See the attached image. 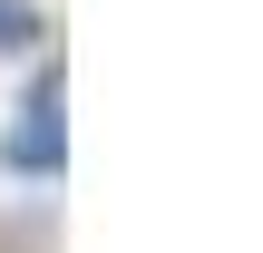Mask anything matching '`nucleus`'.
Segmentation results:
<instances>
[{"label": "nucleus", "instance_id": "nucleus-1", "mask_svg": "<svg viewBox=\"0 0 263 253\" xmlns=\"http://www.w3.org/2000/svg\"><path fill=\"white\" fill-rule=\"evenodd\" d=\"M0 166H10V176H39V185L68 176V68H59V59H39L29 98L10 107V127H0Z\"/></svg>", "mask_w": 263, "mask_h": 253}, {"label": "nucleus", "instance_id": "nucleus-2", "mask_svg": "<svg viewBox=\"0 0 263 253\" xmlns=\"http://www.w3.org/2000/svg\"><path fill=\"white\" fill-rule=\"evenodd\" d=\"M29 39H39V20H29L20 0H0V49H29Z\"/></svg>", "mask_w": 263, "mask_h": 253}]
</instances>
